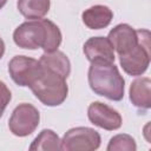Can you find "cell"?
Masks as SVG:
<instances>
[{"label": "cell", "instance_id": "obj_12", "mask_svg": "<svg viewBox=\"0 0 151 151\" xmlns=\"http://www.w3.org/2000/svg\"><path fill=\"white\" fill-rule=\"evenodd\" d=\"M39 63L45 68H47L52 72H55V73L60 74L61 77H64L66 79L71 73L70 59L61 51L57 50V51H53V52H45L40 57Z\"/></svg>", "mask_w": 151, "mask_h": 151}, {"label": "cell", "instance_id": "obj_13", "mask_svg": "<svg viewBox=\"0 0 151 151\" xmlns=\"http://www.w3.org/2000/svg\"><path fill=\"white\" fill-rule=\"evenodd\" d=\"M151 80L147 77L138 78L132 81L130 86V100L139 109L147 110L151 107V92H150Z\"/></svg>", "mask_w": 151, "mask_h": 151}, {"label": "cell", "instance_id": "obj_10", "mask_svg": "<svg viewBox=\"0 0 151 151\" xmlns=\"http://www.w3.org/2000/svg\"><path fill=\"white\" fill-rule=\"evenodd\" d=\"M84 53L88 61H107L114 63V50L110 40L105 37H92L84 44Z\"/></svg>", "mask_w": 151, "mask_h": 151}, {"label": "cell", "instance_id": "obj_17", "mask_svg": "<svg viewBox=\"0 0 151 151\" xmlns=\"http://www.w3.org/2000/svg\"><path fill=\"white\" fill-rule=\"evenodd\" d=\"M11 99H12V94H11L9 88L4 81H0V118L2 117L4 111L7 107Z\"/></svg>", "mask_w": 151, "mask_h": 151}, {"label": "cell", "instance_id": "obj_7", "mask_svg": "<svg viewBox=\"0 0 151 151\" xmlns=\"http://www.w3.org/2000/svg\"><path fill=\"white\" fill-rule=\"evenodd\" d=\"M40 70L41 65L39 60L26 55H15L8 63L9 76L19 86H29Z\"/></svg>", "mask_w": 151, "mask_h": 151}, {"label": "cell", "instance_id": "obj_5", "mask_svg": "<svg viewBox=\"0 0 151 151\" xmlns=\"http://www.w3.org/2000/svg\"><path fill=\"white\" fill-rule=\"evenodd\" d=\"M98 131L86 126L70 129L60 140V150L64 151H93L100 146Z\"/></svg>", "mask_w": 151, "mask_h": 151}, {"label": "cell", "instance_id": "obj_4", "mask_svg": "<svg viewBox=\"0 0 151 151\" xmlns=\"http://www.w3.org/2000/svg\"><path fill=\"white\" fill-rule=\"evenodd\" d=\"M139 31V44L127 54L119 55L122 68L129 76H142L150 65L151 47H150V32L147 29Z\"/></svg>", "mask_w": 151, "mask_h": 151}, {"label": "cell", "instance_id": "obj_3", "mask_svg": "<svg viewBox=\"0 0 151 151\" xmlns=\"http://www.w3.org/2000/svg\"><path fill=\"white\" fill-rule=\"evenodd\" d=\"M28 87L32 90L33 94L47 106H58L63 104L68 93L66 78L44 66H41L39 74Z\"/></svg>", "mask_w": 151, "mask_h": 151}, {"label": "cell", "instance_id": "obj_9", "mask_svg": "<svg viewBox=\"0 0 151 151\" xmlns=\"http://www.w3.org/2000/svg\"><path fill=\"white\" fill-rule=\"evenodd\" d=\"M107 39L118 55H125L139 44L140 37L138 29L127 24H119L109 32Z\"/></svg>", "mask_w": 151, "mask_h": 151}, {"label": "cell", "instance_id": "obj_14", "mask_svg": "<svg viewBox=\"0 0 151 151\" xmlns=\"http://www.w3.org/2000/svg\"><path fill=\"white\" fill-rule=\"evenodd\" d=\"M51 0H18L19 12L29 20L42 19L50 11Z\"/></svg>", "mask_w": 151, "mask_h": 151}, {"label": "cell", "instance_id": "obj_19", "mask_svg": "<svg viewBox=\"0 0 151 151\" xmlns=\"http://www.w3.org/2000/svg\"><path fill=\"white\" fill-rule=\"evenodd\" d=\"M6 2H7V0H0V9L6 5Z\"/></svg>", "mask_w": 151, "mask_h": 151}, {"label": "cell", "instance_id": "obj_6", "mask_svg": "<svg viewBox=\"0 0 151 151\" xmlns=\"http://www.w3.org/2000/svg\"><path fill=\"white\" fill-rule=\"evenodd\" d=\"M40 122V113L35 106L28 103L19 104L8 120L9 131L17 137H26L35 131Z\"/></svg>", "mask_w": 151, "mask_h": 151}, {"label": "cell", "instance_id": "obj_15", "mask_svg": "<svg viewBox=\"0 0 151 151\" xmlns=\"http://www.w3.org/2000/svg\"><path fill=\"white\" fill-rule=\"evenodd\" d=\"M31 151H57L60 150V138L50 129L42 130L28 147Z\"/></svg>", "mask_w": 151, "mask_h": 151}, {"label": "cell", "instance_id": "obj_8", "mask_svg": "<svg viewBox=\"0 0 151 151\" xmlns=\"http://www.w3.org/2000/svg\"><path fill=\"white\" fill-rule=\"evenodd\" d=\"M87 117L90 122L104 130L114 131L122 126L123 119L120 113L100 101H93L87 109Z\"/></svg>", "mask_w": 151, "mask_h": 151}, {"label": "cell", "instance_id": "obj_1", "mask_svg": "<svg viewBox=\"0 0 151 151\" xmlns=\"http://www.w3.org/2000/svg\"><path fill=\"white\" fill-rule=\"evenodd\" d=\"M61 32L59 27L48 19L28 20L19 25L14 33L15 45L26 50L41 47L45 52L57 51L61 44Z\"/></svg>", "mask_w": 151, "mask_h": 151}, {"label": "cell", "instance_id": "obj_16", "mask_svg": "<svg viewBox=\"0 0 151 151\" xmlns=\"http://www.w3.org/2000/svg\"><path fill=\"white\" fill-rule=\"evenodd\" d=\"M137 145L134 139L126 133L113 136L106 147L107 151H136Z\"/></svg>", "mask_w": 151, "mask_h": 151}, {"label": "cell", "instance_id": "obj_11", "mask_svg": "<svg viewBox=\"0 0 151 151\" xmlns=\"http://www.w3.org/2000/svg\"><path fill=\"white\" fill-rule=\"evenodd\" d=\"M81 19L86 27L91 29H101L111 24L113 19V12L107 6L94 5L83 12Z\"/></svg>", "mask_w": 151, "mask_h": 151}, {"label": "cell", "instance_id": "obj_18", "mask_svg": "<svg viewBox=\"0 0 151 151\" xmlns=\"http://www.w3.org/2000/svg\"><path fill=\"white\" fill-rule=\"evenodd\" d=\"M4 53H5V42H4V40L0 38V59L4 57Z\"/></svg>", "mask_w": 151, "mask_h": 151}, {"label": "cell", "instance_id": "obj_2", "mask_svg": "<svg viewBox=\"0 0 151 151\" xmlns=\"http://www.w3.org/2000/svg\"><path fill=\"white\" fill-rule=\"evenodd\" d=\"M88 85L91 90L101 97L119 101L124 97L125 80L113 63L92 61L88 68Z\"/></svg>", "mask_w": 151, "mask_h": 151}]
</instances>
